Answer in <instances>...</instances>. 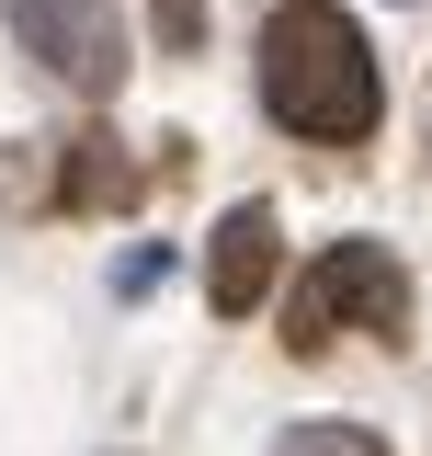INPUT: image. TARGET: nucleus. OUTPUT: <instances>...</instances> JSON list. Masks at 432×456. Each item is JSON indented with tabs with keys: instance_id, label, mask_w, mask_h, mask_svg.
I'll return each instance as SVG.
<instances>
[{
	"instance_id": "0eeeda50",
	"label": "nucleus",
	"mask_w": 432,
	"mask_h": 456,
	"mask_svg": "<svg viewBox=\"0 0 432 456\" xmlns=\"http://www.w3.org/2000/svg\"><path fill=\"white\" fill-rule=\"evenodd\" d=\"M114 285H125V297H148V285H171V251H125V263H114Z\"/></svg>"
},
{
	"instance_id": "f03ea898",
	"label": "nucleus",
	"mask_w": 432,
	"mask_h": 456,
	"mask_svg": "<svg viewBox=\"0 0 432 456\" xmlns=\"http://www.w3.org/2000/svg\"><path fill=\"white\" fill-rule=\"evenodd\" d=\"M330 331H410V274L387 263L376 240H341V251H319L308 274H296V297H284V342L296 354H319Z\"/></svg>"
},
{
	"instance_id": "423d86ee",
	"label": "nucleus",
	"mask_w": 432,
	"mask_h": 456,
	"mask_svg": "<svg viewBox=\"0 0 432 456\" xmlns=\"http://www.w3.org/2000/svg\"><path fill=\"white\" fill-rule=\"evenodd\" d=\"M125 194V160H114L103 137H80V171H68V206H114Z\"/></svg>"
},
{
	"instance_id": "f257e3e1",
	"label": "nucleus",
	"mask_w": 432,
	"mask_h": 456,
	"mask_svg": "<svg viewBox=\"0 0 432 456\" xmlns=\"http://www.w3.org/2000/svg\"><path fill=\"white\" fill-rule=\"evenodd\" d=\"M262 114L308 149H353L376 137L387 114V80H376V46L330 12V0H284L262 23Z\"/></svg>"
},
{
	"instance_id": "20e7f679",
	"label": "nucleus",
	"mask_w": 432,
	"mask_h": 456,
	"mask_svg": "<svg viewBox=\"0 0 432 456\" xmlns=\"http://www.w3.org/2000/svg\"><path fill=\"white\" fill-rule=\"evenodd\" d=\"M273 274H284V228H273V206H228V217H216V251H205L216 320H251V308L273 297Z\"/></svg>"
},
{
	"instance_id": "7ed1b4c3",
	"label": "nucleus",
	"mask_w": 432,
	"mask_h": 456,
	"mask_svg": "<svg viewBox=\"0 0 432 456\" xmlns=\"http://www.w3.org/2000/svg\"><path fill=\"white\" fill-rule=\"evenodd\" d=\"M0 12H12V35L46 57L68 92L103 103L114 80H125V23H114V0H0Z\"/></svg>"
},
{
	"instance_id": "39448f33",
	"label": "nucleus",
	"mask_w": 432,
	"mask_h": 456,
	"mask_svg": "<svg viewBox=\"0 0 432 456\" xmlns=\"http://www.w3.org/2000/svg\"><path fill=\"white\" fill-rule=\"evenodd\" d=\"M273 456H387V445L364 434V422H284V434H273Z\"/></svg>"
}]
</instances>
